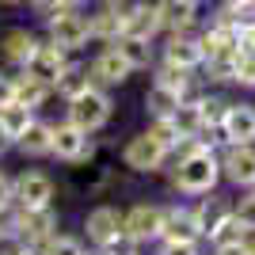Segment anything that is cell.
<instances>
[{
  "instance_id": "obj_14",
  "label": "cell",
  "mask_w": 255,
  "mask_h": 255,
  "mask_svg": "<svg viewBox=\"0 0 255 255\" xmlns=\"http://www.w3.org/2000/svg\"><path fill=\"white\" fill-rule=\"evenodd\" d=\"M122 213L126 210H118V206H96V210H88V217H84V233H88V240L96 248H103V244H111V240H118L122 236Z\"/></svg>"
},
{
  "instance_id": "obj_13",
  "label": "cell",
  "mask_w": 255,
  "mask_h": 255,
  "mask_svg": "<svg viewBox=\"0 0 255 255\" xmlns=\"http://www.w3.org/2000/svg\"><path fill=\"white\" fill-rule=\"evenodd\" d=\"M69 65V53L61 50V46H53V42H38L34 46V53L27 57V65H23L19 73L34 76V80H42V84L53 88V80L61 76V69Z\"/></svg>"
},
{
  "instance_id": "obj_37",
  "label": "cell",
  "mask_w": 255,
  "mask_h": 255,
  "mask_svg": "<svg viewBox=\"0 0 255 255\" xmlns=\"http://www.w3.org/2000/svg\"><path fill=\"white\" fill-rule=\"evenodd\" d=\"M15 103V73H8V69H0V107Z\"/></svg>"
},
{
  "instance_id": "obj_2",
  "label": "cell",
  "mask_w": 255,
  "mask_h": 255,
  "mask_svg": "<svg viewBox=\"0 0 255 255\" xmlns=\"http://www.w3.org/2000/svg\"><path fill=\"white\" fill-rule=\"evenodd\" d=\"M111 118H115V99H111L107 88H88L76 99H69V107H65V122L80 126L84 133H99Z\"/></svg>"
},
{
  "instance_id": "obj_4",
  "label": "cell",
  "mask_w": 255,
  "mask_h": 255,
  "mask_svg": "<svg viewBox=\"0 0 255 255\" xmlns=\"http://www.w3.org/2000/svg\"><path fill=\"white\" fill-rule=\"evenodd\" d=\"M50 156H57L61 164H88L96 156V137L84 133L80 126H73V122H53Z\"/></svg>"
},
{
  "instance_id": "obj_11",
  "label": "cell",
  "mask_w": 255,
  "mask_h": 255,
  "mask_svg": "<svg viewBox=\"0 0 255 255\" xmlns=\"http://www.w3.org/2000/svg\"><path fill=\"white\" fill-rule=\"evenodd\" d=\"M129 76H133V69L126 65V57H122L115 46H103V50L88 61V80H92V88H118V84H126Z\"/></svg>"
},
{
  "instance_id": "obj_3",
  "label": "cell",
  "mask_w": 255,
  "mask_h": 255,
  "mask_svg": "<svg viewBox=\"0 0 255 255\" xmlns=\"http://www.w3.org/2000/svg\"><path fill=\"white\" fill-rule=\"evenodd\" d=\"M42 23H46V42L61 46L65 53H80V50H88V42H92L88 15L80 8H61Z\"/></svg>"
},
{
  "instance_id": "obj_29",
  "label": "cell",
  "mask_w": 255,
  "mask_h": 255,
  "mask_svg": "<svg viewBox=\"0 0 255 255\" xmlns=\"http://www.w3.org/2000/svg\"><path fill=\"white\" fill-rule=\"evenodd\" d=\"M171 126L179 129L183 141H191L198 129H202V115H198V103H179L171 111Z\"/></svg>"
},
{
  "instance_id": "obj_19",
  "label": "cell",
  "mask_w": 255,
  "mask_h": 255,
  "mask_svg": "<svg viewBox=\"0 0 255 255\" xmlns=\"http://www.w3.org/2000/svg\"><path fill=\"white\" fill-rule=\"evenodd\" d=\"M198 4L202 0H156V15L164 34L168 31H194L198 27Z\"/></svg>"
},
{
  "instance_id": "obj_6",
  "label": "cell",
  "mask_w": 255,
  "mask_h": 255,
  "mask_svg": "<svg viewBox=\"0 0 255 255\" xmlns=\"http://www.w3.org/2000/svg\"><path fill=\"white\" fill-rule=\"evenodd\" d=\"M168 156L171 152L152 137L149 129H145V133H133V137L122 145V164H126L129 171H137V175H156V171H164V160Z\"/></svg>"
},
{
  "instance_id": "obj_22",
  "label": "cell",
  "mask_w": 255,
  "mask_h": 255,
  "mask_svg": "<svg viewBox=\"0 0 255 255\" xmlns=\"http://www.w3.org/2000/svg\"><path fill=\"white\" fill-rule=\"evenodd\" d=\"M194 217H198V229H202V236L213 233V229H217L225 217H233V198H225V194L210 191L202 202L194 206Z\"/></svg>"
},
{
  "instance_id": "obj_46",
  "label": "cell",
  "mask_w": 255,
  "mask_h": 255,
  "mask_svg": "<svg viewBox=\"0 0 255 255\" xmlns=\"http://www.w3.org/2000/svg\"><path fill=\"white\" fill-rule=\"evenodd\" d=\"M0 255H4V248H0Z\"/></svg>"
},
{
  "instance_id": "obj_7",
  "label": "cell",
  "mask_w": 255,
  "mask_h": 255,
  "mask_svg": "<svg viewBox=\"0 0 255 255\" xmlns=\"http://www.w3.org/2000/svg\"><path fill=\"white\" fill-rule=\"evenodd\" d=\"M11 202L23 210H38V206H53V179L38 168H23L11 179Z\"/></svg>"
},
{
  "instance_id": "obj_31",
  "label": "cell",
  "mask_w": 255,
  "mask_h": 255,
  "mask_svg": "<svg viewBox=\"0 0 255 255\" xmlns=\"http://www.w3.org/2000/svg\"><path fill=\"white\" fill-rule=\"evenodd\" d=\"M42 255H88V248L76 240V236H65V233H53L50 240H46L42 248H38Z\"/></svg>"
},
{
  "instance_id": "obj_1",
  "label": "cell",
  "mask_w": 255,
  "mask_h": 255,
  "mask_svg": "<svg viewBox=\"0 0 255 255\" xmlns=\"http://www.w3.org/2000/svg\"><path fill=\"white\" fill-rule=\"evenodd\" d=\"M221 183V164H217V152L213 149H198L191 141V149L175 156V171H171V187L179 194H191V198H202V194L217 191Z\"/></svg>"
},
{
  "instance_id": "obj_26",
  "label": "cell",
  "mask_w": 255,
  "mask_h": 255,
  "mask_svg": "<svg viewBox=\"0 0 255 255\" xmlns=\"http://www.w3.org/2000/svg\"><path fill=\"white\" fill-rule=\"evenodd\" d=\"M175 107H179V92H171V88L152 80L149 92H145V111H149V118H171Z\"/></svg>"
},
{
  "instance_id": "obj_34",
  "label": "cell",
  "mask_w": 255,
  "mask_h": 255,
  "mask_svg": "<svg viewBox=\"0 0 255 255\" xmlns=\"http://www.w3.org/2000/svg\"><path fill=\"white\" fill-rule=\"evenodd\" d=\"M233 217L240 221V229H248V233H255V194L248 191V198H240V202H233Z\"/></svg>"
},
{
  "instance_id": "obj_8",
  "label": "cell",
  "mask_w": 255,
  "mask_h": 255,
  "mask_svg": "<svg viewBox=\"0 0 255 255\" xmlns=\"http://www.w3.org/2000/svg\"><path fill=\"white\" fill-rule=\"evenodd\" d=\"M160 61H168V65H179V69H191V73H198V65L206 61L202 42H198V27H194V31H168L164 46H160Z\"/></svg>"
},
{
  "instance_id": "obj_25",
  "label": "cell",
  "mask_w": 255,
  "mask_h": 255,
  "mask_svg": "<svg viewBox=\"0 0 255 255\" xmlns=\"http://www.w3.org/2000/svg\"><path fill=\"white\" fill-rule=\"evenodd\" d=\"M50 96H53L50 84H42V80H34V76H27V73H15V103H19V107L38 111Z\"/></svg>"
},
{
  "instance_id": "obj_33",
  "label": "cell",
  "mask_w": 255,
  "mask_h": 255,
  "mask_svg": "<svg viewBox=\"0 0 255 255\" xmlns=\"http://www.w3.org/2000/svg\"><path fill=\"white\" fill-rule=\"evenodd\" d=\"M149 133H152V137H156L160 141V145H164V149H179V129H175V126H171V118H152V122H149Z\"/></svg>"
},
{
  "instance_id": "obj_44",
  "label": "cell",
  "mask_w": 255,
  "mask_h": 255,
  "mask_svg": "<svg viewBox=\"0 0 255 255\" xmlns=\"http://www.w3.org/2000/svg\"><path fill=\"white\" fill-rule=\"evenodd\" d=\"M0 4H23V0H0Z\"/></svg>"
},
{
  "instance_id": "obj_45",
  "label": "cell",
  "mask_w": 255,
  "mask_h": 255,
  "mask_svg": "<svg viewBox=\"0 0 255 255\" xmlns=\"http://www.w3.org/2000/svg\"><path fill=\"white\" fill-rule=\"evenodd\" d=\"M248 191H252V194H255V183H252V187H248Z\"/></svg>"
},
{
  "instance_id": "obj_15",
  "label": "cell",
  "mask_w": 255,
  "mask_h": 255,
  "mask_svg": "<svg viewBox=\"0 0 255 255\" xmlns=\"http://www.w3.org/2000/svg\"><path fill=\"white\" fill-rule=\"evenodd\" d=\"M160 240H191V244H198V240H202V229H198L194 206H164Z\"/></svg>"
},
{
  "instance_id": "obj_35",
  "label": "cell",
  "mask_w": 255,
  "mask_h": 255,
  "mask_svg": "<svg viewBox=\"0 0 255 255\" xmlns=\"http://www.w3.org/2000/svg\"><path fill=\"white\" fill-rule=\"evenodd\" d=\"M137 240H129V236H118V240H111V244H103L99 252L103 255H137Z\"/></svg>"
},
{
  "instance_id": "obj_42",
  "label": "cell",
  "mask_w": 255,
  "mask_h": 255,
  "mask_svg": "<svg viewBox=\"0 0 255 255\" xmlns=\"http://www.w3.org/2000/svg\"><path fill=\"white\" fill-rule=\"evenodd\" d=\"M99 4H107V8H118V4H129V0H99Z\"/></svg>"
},
{
  "instance_id": "obj_21",
  "label": "cell",
  "mask_w": 255,
  "mask_h": 255,
  "mask_svg": "<svg viewBox=\"0 0 255 255\" xmlns=\"http://www.w3.org/2000/svg\"><path fill=\"white\" fill-rule=\"evenodd\" d=\"M50 133H53V122H46V118H31V126L19 133V141H15V149L23 152V156H50Z\"/></svg>"
},
{
  "instance_id": "obj_43",
  "label": "cell",
  "mask_w": 255,
  "mask_h": 255,
  "mask_svg": "<svg viewBox=\"0 0 255 255\" xmlns=\"http://www.w3.org/2000/svg\"><path fill=\"white\" fill-rule=\"evenodd\" d=\"M248 255H255V233H252V240H248Z\"/></svg>"
},
{
  "instance_id": "obj_38",
  "label": "cell",
  "mask_w": 255,
  "mask_h": 255,
  "mask_svg": "<svg viewBox=\"0 0 255 255\" xmlns=\"http://www.w3.org/2000/svg\"><path fill=\"white\" fill-rule=\"evenodd\" d=\"M4 206H11V175L0 168V210H4Z\"/></svg>"
},
{
  "instance_id": "obj_36",
  "label": "cell",
  "mask_w": 255,
  "mask_h": 255,
  "mask_svg": "<svg viewBox=\"0 0 255 255\" xmlns=\"http://www.w3.org/2000/svg\"><path fill=\"white\" fill-rule=\"evenodd\" d=\"M156 255H198V244H191V240H160Z\"/></svg>"
},
{
  "instance_id": "obj_41",
  "label": "cell",
  "mask_w": 255,
  "mask_h": 255,
  "mask_svg": "<svg viewBox=\"0 0 255 255\" xmlns=\"http://www.w3.org/2000/svg\"><path fill=\"white\" fill-rule=\"evenodd\" d=\"M57 4H61V8H80L84 0H57Z\"/></svg>"
},
{
  "instance_id": "obj_32",
  "label": "cell",
  "mask_w": 255,
  "mask_h": 255,
  "mask_svg": "<svg viewBox=\"0 0 255 255\" xmlns=\"http://www.w3.org/2000/svg\"><path fill=\"white\" fill-rule=\"evenodd\" d=\"M233 84L255 88V50H240V57L233 65Z\"/></svg>"
},
{
  "instance_id": "obj_18",
  "label": "cell",
  "mask_w": 255,
  "mask_h": 255,
  "mask_svg": "<svg viewBox=\"0 0 255 255\" xmlns=\"http://www.w3.org/2000/svg\"><path fill=\"white\" fill-rule=\"evenodd\" d=\"M126 34H137V38H149V42H156L164 34L160 15H156V0H129L126 4Z\"/></svg>"
},
{
  "instance_id": "obj_23",
  "label": "cell",
  "mask_w": 255,
  "mask_h": 255,
  "mask_svg": "<svg viewBox=\"0 0 255 255\" xmlns=\"http://www.w3.org/2000/svg\"><path fill=\"white\" fill-rule=\"evenodd\" d=\"M88 88H92V80H88V65L69 61L61 69V76L53 80V96H61L65 103H69V99H76L80 92H88Z\"/></svg>"
},
{
  "instance_id": "obj_20",
  "label": "cell",
  "mask_w": 255,
  "mask_h": 255,
  "mask_svg": "<svg viewBox=\"0 0 255 255\" xmlns=\"http://www.w3.org/2000/svg\"><path fill=\"white\" fill-rule=\"evenodd\" d=\"M122 57H126V65L133 69V73H141V69H152L156 65V46L149 42V38H137V34H122L118 42H111Z\"/></svg>"
},
{
  "instance_id": "obj_40",
  "label": "cell",
  "mask_w": 255,
  "mask_h": 255,
  "mask_svg": "<svg viewBox=\"0 0 255 255\" xmlns=\"http://www.w3.org/2000/svg\"><path fill=\"white\" fill-rule=\"evenodd\" d=\"M8 149H15V141H11L8 133H4V126H0V156H4Z\"/></svg>"
},
{
  "instance_id": "obj_27",
  "label": "cell",
  "mask_w": 255,
  "mask_h": 255,
  "mask_svg": "<svg viewBox=\"0 0 255 255\" xmlns=\"http://www.w3.org/2000/svg\"><path fill=\"white\" fill-rule=\"evenodd\" d=\"M248 229H240V221L236 217H225L213 233H206V240H210V248L213 252H221V248H236V244H248Z\"/></svg>"
},
{
  "instance_id": "obj_12",
  "label": "cell",
  "mask_w": 255,
  "mask_h": 255,
  "mask_svg": "<svg viewBox=\"0 0 255 255\" xmlns=\"http://www.w3.org/2000/svg\"><path fill=\"white\" fill-rule=\"evenodd\" d=\"M217 129H221L225 145H255V103H233L229 99Z\"/></svg>"
},
{
  "instance_id": "obj_10",
  "label": "cell",
  "mask_w": 255,
  "mask_h": 255,
  "mask_svg": "<svg viewBox=\"0 0 255 255\" xmlns=\"http://www.w3.org/2000/svg\"><path fill=\"white\" fill-rule=\"evenodd\" d=\"M160 221H164V206L156 202H137L122 213V236L137 240V244H149L160 240Z\"/></svg>"
},
{
  "instance_id": "obj_5",
  "label": "cell",
  "mask_w": 255,
  "mask_h": 255,
  "mask_svg": "<svg viewBox=\"0 0 255 255\" xmlns=\"http://www.w3.org/2000/svg\"><path fill=\"white\" fill-rule=\"evenodd\" d=\"M11 206H15V202H11ZM57 225H61V217H57L53 206H38V210H23V206H15V240H11V244L42 248L46 240L57 233Z\"/></svg>"
},
{
  "instance_id": "obj_24",
  "label": "cell",
  "mask_w": 255,
  "mask_h": 255,
  "mask_svg": "<svg viewBox=\"0 0 255 255\" xmlns=\"http://www.w3.org/2000/svg\"><path fill=\"white\" fill-rule=\"evenodd\" d=\"M213 23H225L233 31H244L255 23V0H221V8L213 11Z\"/></svg>"
},
{
  "instance_id": "obj_17",
  "label": "cell",
  "mask_w": 255,
  "mask_h": 255,
  "mask_svg": "<svg viewBox=\"0 0 255 255\" xmlns=\"http://www.w3.org/2000/svg\"><path fill=\"white\" fill-rule=\"evenodd\" d=\"M88 31L96 42H118L122 34H126V4H118V8H107L99 4L96 11H88Z\"/></svg>"
},
{
  "instance_id": "obj_16",
  "label": "cell",
  "mask_w": 255,
  "mask_h": 255,
  "mask_svg": "<svg viewBox=\"0 0 255 255\" xmlns=\"http://www.w3.org/2000/svg\"><path fill=\"white\" fill-rule=\"evenodd\" d=\"M38 42L42 38L34 31H27V27H8V31H0V61L11 65V69H23Z\"/></svg>"
},
{
  "instance_id": "obj_28",
  "label": "cell",
  "mask_w": 255,
  "mask_h": 255,
  "mask_svg": "<svg viewBox=\"0 0 255 255\" xmlns=\"http://www.w3.org/2000/svg\"><path fill=\"white\" fill-rule=\"evenodd\" d=\"M31 118H34V111H31V107H19V103L0 107V126H4V133H8L11 141H19V133H23L27 126H31Z\"/></svg>"
},
{
  "instance_id": "obj_9",
  "label": "cell",
  "mask_w": 255,
  "mask_h": 255,
  "mask_svg": "<svg viewBox=\"0 0 255 255\" xmlns=\"http://www.w3.org/2000/svg\"><path fill=\"white\" fill-rule=\"evenodd\" d=\"M217 164H221V179H229L233 187L248 191L255 183V145H221Z\"/></svg>"
},
{
  "instance_id": "obj_30",
  "label": "cell",
  "mask_w": 255,
  "mask_h": 255,
  "mask_svg": "<svg viewBox=\"0 0 255 255\" xmlns=\"http://www.w3.org/2000/svg\"><path fill=\"white\" fill-rule=\"evenodd\" d=\"M225 107H229V99H225V96H217V92H206V96L198 99V115H202V126H221Z\"/></svg>"
},
{
  "instance_id": "obj_39",
  "label": "cell",
  "mask_w": 255,
  "mask_h": 255,
  "mask_svg": "<svg viewBox=\"0 0 255 255\" xmlns=\"http://www.w3.org/2000/svg\"><path fill=\"white\" fill-rule=\"evenodd\" d=\"M4 255H42V252L31 248V244H8V248H4Z\"/></svg>"
}]
</instances>
